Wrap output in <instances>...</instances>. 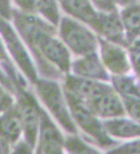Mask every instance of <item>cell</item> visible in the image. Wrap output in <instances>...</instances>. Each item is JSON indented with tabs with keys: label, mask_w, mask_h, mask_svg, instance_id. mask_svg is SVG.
<instances>
[{
	"label": "cell",
	"mask_w": 140,
	"mask_h": 154,
	"mask_svg": "<svg viewBox=\"0 0 140 154\" xmlns=\"http://www.w3.org/2000/svg\"><path fill=\"white\" fill-rule=\"evenodd\" d=\"M39 130L37 153H62V149L64 147L63 136L42 108L40 112Z\"/></svg>",
	"instance_id": "obj_7"
},
{
	"label": "cell",
	"mask_w": 140,
	"mask_h": 154,
	"mask_svg": "<svg viewBox=\"0 0 140 154\" xmlns=\"http://www.w3.org/2000/svg\"><path fill=\"white\" fill-rule=\"evenodd\" d=\"M90 26L98 34L105 36L108 41L114 43L126 45L124 26L116 11L98 12Z\"/></svg>",
	"instance_id": "obj_8"
},
{
	"label": "cell",
	"mask_w": 140,
	"mask_h": 154,
	"mask_svg": "<svg viewBox=\"0 0 140 154\" xmlns=\"http://www.w3.org/2000/svg\"><path fill=\"white\" fill-rule=\"evenodd\" d=\"M64 147L71 153H98V152L86 144L77 136H69L64 140Z\"/></svg>",
	"instance_id": "obj_20"
},
{
	"label": "cell",
	"mask_w": 140,
	"mask_h": 154,
	"mask_svg": "<svg viewBox=\"0 0 140 154\" xmlns=\"http://www.w3.org/2000/svg\"><path fill=\"white\" fill-rule=\"evenodd\" d=\"M99 43L102 60L106 66L117 75L126 73L130 69V66L123 49L103 39H99Z\"/></svg>",
	"instance_id": "obj_13"
},
{
	"label": "cell",
	"mask_w": 140,
	"mask_h": 154,
	"mask_svg": "<svg viewBox=\"0 0 140 154\" xmlns=\"http://www.w3.org/2000/svg\"><path fill=\"white\" fill-rule=\"evenodd\" d=\"M13 10L11 7V0H0V17L5 19L12 18Z\"/></svg>",
	"instance_id": "obj_26"
},
{
	"label": "cell",
	"mask_w": 140,
	"mask_h": 154,
	"mask_svg": "<svg viewBox=\"0 0 140 154\" xmlns=\"http://www.w3.org/2000/svg\"><path fill=\"white\" fill-rule=\"evenodd\" d=\"M104 128L111 135L119 138L140 136V125L125 119H114L103 123Z\"/></svg>",
	"instance_id": "obj_17"
},
{
	"label": "cell",
	"mask_w": 140,
	"mask_h": 154,
	"mask_svg": "<svg viewBox=\"0 0 140 154\" xmlns=\"http://www.w3.org/2000/svg\"><path fill=\"white\" fill-rule=\"evenodd\" d=\"M16 94L18 97V103L17 105L21 116L25 141L34 148L37 144L39 131L41 107L37 103L36 98L31 93L26 91L24 87H18Z\"/></svg>",
	"instance_id": "obj_5"
},
{
	"label": "cell",
	"mask_w": 140,
	"mask_h": 154,
	"mask_svg": "<svg viewBox=\"0 0 140 154\" xmlns=\"http://www.w3.org/2000/svg\"><path fill=\"white\" fill-rule=\"evenodd\" d=\"M33 148L28 142L21 141L16 144L13 148V151L15 153H31Z\"/></svg>",
	"instance_id": "obj_28"
},
{
	"label": "cell",
	"mask_w": 140,
	"mask_h": 154,
	"mask_svg": "<svg viewBox=\"0 0 140 154\" xmlns=\"http://www.w3.org/2000/svg\"><path fill=\"white\" fill-rule=\"evenodd\" d=\"M5 20L6 19L0 17L1 35L4 38L7 45V48L13 56L16 63L18 65L25 76L29 79V80L35 84L38 79L35 66L18 35Z\"/></svg>",
	"instance_id": "obj_6"
},
{
	"label": "cell",
	"mask_w": 140,
	"mask_h": 154,
	"mask_svg": "<svg viewBox=\"0 0 140 154\" xmlns=\"http://www.w3.org/2000/svg\"><path fill=\"white\" fill-rule=\"evenodd\" d=\"M60 36L67 48L77 55L93 53L97 48L95 35L77 20L70 17L61 19Z\"/></svg>",
	"instance_id": "obj_4"
},
{
	"label": "cell",
	"mask_w": 140,
	"mask_h": 154,
	"mask_svg": "<svg viewBox=\"0 0 140 154\" xmlns=\"http://www.w3.org/2000/svg\"><path fill=\"white\" fill-rule=\"evenodd\" d=\"M83 103L95 116L100 117H114L125 115L121 102L112 88L93 97Z\"/></svg>",
	"instance_id": "obj_9"
},
{
	"label": "cell",
	"mask_w": 140,
	"mask_h": 154,
	"mask_svg": "<svg viewBox=\"0 0 140 154\" xmlns=\"http://www.w3.org/2000/svg\"><path fill=\"white\" fill-rule=\"evenodd\" d=\"M35 85L40 98L61 127L68 133L77 134V128L67 108L65 95L59 84L55 81L37 79Z\"/></svg>",
	"instance_id": "obj_2"
},
{
	"label": "cell",
	"mask_w": 140,
	"mask_h": 154,
	"mask_svg": "<svg viewBox=\"0 0 140 154\" xmlns=\"http://www.w3.org/2000/svg\"><path fill=\"white\" fill-rule=\"evenodd\" d=\"M0 83L5 87L9 91L12 93L17 92V87L15 85V84L13 83V81L10 79L9 76H7L6 74L4 73L1 70H0Z\"/></svg>",
	"instance_id": "obj_27"
},
{
	"label": "cell",
	"mask_w": 140,
	"mask_h": 154,
	"mask_svg": "<svg viewBox=\"0 0 140 154\" xmlns=\"http://www.w3.org/2000/svg\"><path fill=\"white\" fill-rule=\"evenodd\" d=\"M12 18L20 35L30 47L41 73L57 78L58 70L67 72L71 66L66 46L55 36V25L37 15L13 11Z\"/></svg>",
	"instance_id": "obj_1"
},
{
	"label": "cell",
	"mask_w": 140,
	"mask_h": 154,
	"mask_svg": "<svg viewBox=\"0 0 140 154\" xmlns=\"http://www.w3.org/2000/svg\"><path fill=\"white\" fill-rule=\"evenodd\" d=\"M136 0H92L94 5L104 12L116 11V5H128L135 3Z\"/></svg>",
	"instance_id": "obj_22"
},
{
	"label": "cell",
	"mask_w": 140,
	"mask_h": 154,
	"mask_svg": "<svg viewBox=\"0 0 140 154\" xmlns=\"http://www.w3.org/2000/svg\"><path fill=\"white\" fill-rule=\"evenodd\" d=\"M61 2L62 8L67 14L89 26L97 16L98 12L90 0H61Z\"/></svg>",
	"instance_id": "obj_15"
},
{
	"label": "cell",
	"mask_w": 140,
	"mask_h": 154,
	"mask_svg": "<svg viewBox=\"0 0 140 154\" xmlns=\"http://www.w3.org/2000/svg\"><path fill=\"white\" fill-rule=\"evenodd\" d=\"M0 61L2 62V66L5 67V71H6V73H8V76L13 81L15 85L16 86H18V85L24 86V80L17 72L16 69H15L14 66H13L12 62L11 61L9 56L7 54L6 49H5V46H4L3 42H2L1 39H0Z\"/></svg>",
	"instance_id": "obj_19"
},
{
	"label": "cell",
	"mask_w": 140,
	"mask_h": 154,
	"mask_svg": "<svg viewBox=\"0 0 140 154\" xmlns=\"http://www.w3.org/2000/svg\"><path fill=\"white\" fill-rule=\"evenodd\" d=\"M23 132L22 120L18 105H13L0 116V138L15 144Z\"/></svg>",
	"instance_id": "obj_14"
},
{
	"label": "cell",
	"mask_w": 140,
	"mask_h": 154,
	"mask_svg": "<svg viewBox=\"0 0 140 154\" xmlns=\"http://www.w3.org/2000/svg\"><path fill=\"white\" fill-rule=\"evenodd\" d=\"M74 75L89 79L106 80L108 76L97 54L93 52L83 55L82 58L71 64Z\"/></svg>",
	"instance_id": "obj_12"
},
{
	"label": "cell",
	"mask_w": 140,
	"mask_h": 154,
	"mask_svg": "<svg viewBox=\"0 0 140 154\" xmlns=\"http://www.w3.org/2000/svg\"><path fill=\"white\" fill-rule=\"evenodd\" d=\"M129 115L137 122L140 123V98L132 96H122Z\"/></svg>",
	"instance_id": "obj_21"
},
{
	"label": "cell",
	"mask_w": 140,
	"mask_h": 154,
	"mask_svg": "<svg viewBox=\"0 0 140 154\" xmlns=\"http://www.w3.org/2000/svg\"><path fill=\"white\" fill-rule=\"evenodd\" d=\"M14 100L9 91L0 83V113L9 109L13 106Z\"/></svg>",
	"instance_id": "obj_24"
},
{
	"label": "cell",
	"mask_w": 140,
	"mask_h": 154,
	"mask_svg": "<svg viewBox=\"0 0 140 154\" xmlns=\"http://www.w3.org/2000/svg\"><path fill=\"white\" fill-rule=\"evenodd\" d=\"M22 12L40 15L51 24L60 23V11L57 0H14Z\"/></svg>",
	"instance_id": "obj_11"
},
{
	"label": "cell",
	"mask_w": 140,
	"mask_h": 154,
	"mask_svg": "<svg viewBox=\"0 0 140 154\" xmlns=\"http://www.w3.org/2000/svg\"><path fill=\"white\" fill-rule=\"evenodd\" d=\"M111 88L106 84L73 75H67L64 84V91L71 93L82 103Z\"/></svg>",
	"instance_id": "obj_10"
},
{
	"label": "cell",
	"mask_w": 140,
	"mask_h": 154,
	"mask_svg": "<svg viewBox=\"0 0 140 154\" xmlns=\"http://www.w3.org/2000/svg\"><path fill=\"white\" fill-rule=\"evenodd\" d=\"M111 153H140V140L132 143H127L119 147L113 149Z\"/></svg>",
	"instance_id": "obj_25"
},
{
	"label": "cell",
	"mask_w": 140,
	"mask_h": 154,
	"mask_svg": "<svg viewBox=\"0 0 140 154\" xmlns=\"http://www.w3.org/2000/svg\"><path fill=\"white\" fill-rule=\"evenodd\" d=\"M131 60L135 72L140 76V39L133 41V43L130 48Z\"/></svg>",
	"instance_id": "obj_23"
},
{
	"label": "cell",
	"mask_w": 140,
	"mask_h": 154,
	"mask_svg": "<svg viewBox=\"0 0 140 154\" xmlns=\"http://www.w3.org/2000/svg\"><path fill=\"white\" fill-rule=\"evenodd\" d=\"M121 17L127 42H133L134 39L140 36V5L132 3L126 5L122 11Z\"/></svg>",
	"instance_id": "obj_16"
},
{
	"label": "cell",
	"mask_w": 140,
	"mask_h": 154,
	"mask_svg": "<svg viewBox=\"0 0 140 154\" xmlns=\"http://www.w3.org/2000/svg\"><path fill=\"white\" fill-rule=\"evenodd\" d=\"M112 80L117 91L122 96H132L140 98V86L132 78L118 75L113 76Z\"/></svg>",
	"instance_id": "obj_18"
},
{
	"label": "cell",
	"mask_w": 140,
	"mask_h": 154,
	"mask_svg": "<svg viewBox=\"0 0 140 154\" xmlns=\"http://www.w3.org/2000/svg\"><path fill=\"white\" fill-rule=\"evenodd\" d=\"M69 111L72 118L81 129L97 142L101 147H109L114 145V141L107 135V132L95 115L89 110L85 104L71 93L64 91Z\"/></svg>",
	"instance_id": "obj_3"
},
{
	"label": "cell",
	"mask_w": 140,
	"mask_h": 154,
	"mask_svg": "<svg viewBox=\"0 0 140 154\" xmlns=\"http://www.w3.org/2000/svg\"><path fill=\"white\" fill-rule=\"evenodd\" d=\"M11 144L0 138V153H9L11 151Z\"/></svg>",
	"instance_id": "obj_29"
}]
</instances>
